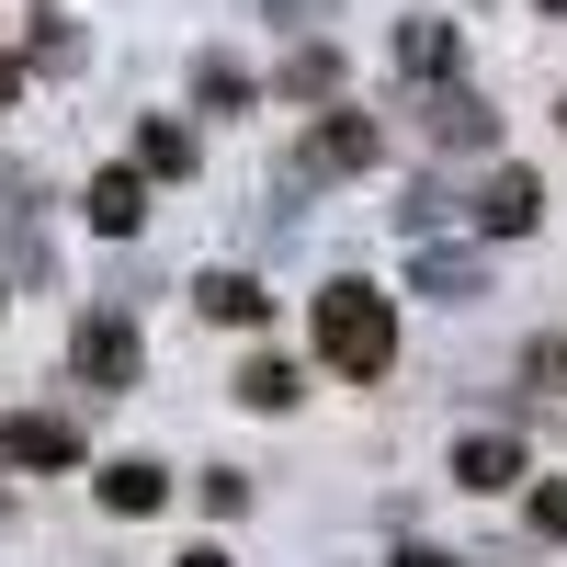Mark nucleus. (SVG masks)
Wrapping results in <instances>:
<instances>
[{"label": "nucleus", "mask_w": 567, "mask_h": 567, "mask_svg": "<svg viewBox=\"0 0 567 567\" xmlns=\"http://www.w3.org/2000/svg\"><path fill=\"white\" fill-rule=\"evenodd\" d=\"M318 363H329V374H352V386H374V374L398 363V307L374 296L363 272L318 284Z\"/></svg>", "instance_id": "obj_1"}, {"label": "nucleus", "mask_w": 567, "mask_h": 567, "mask_svg": "<svg viewBox=\"0 0 567 567\" xmlns=\"http://www.w3.org/2000/svg\"><path fill=\"white\" fill-rule=\"evenodd\" d=\"M374 159H386V125H374V114H318L307 125V148H296V182H341V171H374Z\"/></svg>", "instance_id": "obj_2"}, {"label": "nucleus", "mask_w": 567, "mask_h": 567, "mask_svg": "<svg viewBox=\"0 0 567 567\" xmlns=\"http://www.w3.org/2000/svg\"><path fill=\"white\" fill-rule=\"evenodd\" d=\"M69 374H80L91 398H125V386H136V318H114V307L80 318V329H69Z\"/></svg>", "instance_id": "obj_3"}, {"label": "nucleus", "mask_w": 567, "mask_h": 567, "mask_svg": "<svg viewBox=\"0 0 567 567\" xmlns=\"http://www.w3.org/2000/svg\"><path fill=\"white\" fill-rule=\"evenodd\" d=\"M0 465H34V477H58V465H80V432L58 409H12L0 420Z\"/></svg>", "instance_id": "obj_4"}, {"label": "nucleus", "mask_w": 567, "mask_h": 567, "mask_svg": "<svg viewBox=\"0 0 567 567\" xmlns=\"http://www.w3.org/2000/svg\"><path fill=\"white\" fill-rule=\"evenodd\" d=\"M534 216H545V182L499 159V171H488V194H477V227H488V239H523Z\"/></svg>", "instance_id": "obj_5"}, {"label": "nucleus", "mask_w": 567, "mask_h": 567, "mask_svg": "<svg viewBox=\"0 0 567 567\" xmlns=\"http://www.w3.org/2000/svg\"><path fill=\"white\" fill-rule=\"evenodd\" d=\"M91 227H103V239H136V227H148V171H91Z\"/></svg>", "instance_id": "obj_6"}, {"label": "nucleus", "mask_w": 567, "mask_h": 567, "mask_svg": "<svg viewBox=\"0 0 567 567\" xmlns=\"http://www.w3.org/2000/svg\"><path fill=\"white\" fill-rule=\"evenodd\" d=\"M511 477H523V443H511V432H465V443H454V488H465V499H488V488H511Z\"/></svg>", "instance_id": "obj_7"}, {"label": "nucleus", "mask_w": 567, "mask_h": 567, "mask_svg": "<svg viewBox=\"0 0 567 567\" xmlns=\"http://www.w3.org/2000/svg\"><path fill=\"white\" fill-rule=\"evenodd\" d=\"M91 488H103V511H125V523H148V511L171 499V465H148V454H114V465H103Z\"/></svg>", "instance_id": "obj_8"}, {"label": "nucleus", "mask_w": 567, "mask_h": 567, "mask_svg": "<svg viewBox=\"0 0 567 567\" xmlns=\"http://www.w3.org/2000/svg\"><path fill=\"white\" fill-rule=\"evenodd\" d=\"M420 114H432V136H443V148H488V136H499V114L477 103V91H432Z\"/></svg>", "instance_id": "obj_9"}, {"label": "nucleus", "mask_w": 567, "mask_h": 567, "mask_svg": "<svg viewBox=\"0 0 567 567\" xmlns=\"http://www.w3.org/2000/svg\"><path fill=\"white\" fill-rule=\"evenodd\" d=\"M194 307L227 318V329H261V318H272V296H261L250 272H205V284H194Z\"/></svg>", "instance_id": "obj_10"}, {"label": "nucleus", "mask_w": 567, "mask_h": 567, "mask_svg": "<svg viewBox=\"0 0 567 567\" xmlns=\"http://www.w3.org/2000/svg\"><path fill=\"white\" fill-rule=\"evenodd\" d=\"M398 69H409V80H443V69H454V23H443V12H420V23L398 34Z\"/></svg>", "instance_id": "obj_11"}, {"label": "nucleus", "mask_w": 567, "mask_h": 567, "mask_svg": "<svg viewBox=\"0 0 567 567\" xmlns=\"http://www.w3.org/2000/svg\"><path fill=\"white\" fill-rule=\"evenodd\" d=\"M136 171H159V182H182V171H194V125H148V136H136Z\"/></svg>", "instance_id": "obj_12"}, {"label": "nucleus", "mask_w": 567, "mask_h": 567, "mask_svg": "<svg viewBox=\"0 0 567 567\" xmlns=\"http://www.w3.org/2000/svg\"><path fill=\"white\" fill-rule=\"evenodd\" d=\"M420 284L432 296H488V261L477 250H420Z\"/></svg>", "instance_id": "obj_13"}, {"label": "nucleus", "mask_w": 567, "mask_h": 567, "mask_svg": "<svg viewBox=\"0 0 567 567\" xmlns=\"http://www.w3.org/2000/svg\"><path fill=\"white\" fill-rule=\"evenodd\" d=\"M239 398H250V409H296V363H284V352H250V363H239Z\"/></svg>", "instance_id": "obj_14"}, {"label": "nucleus", "mask_w": 567, "mask_h": 567, "mask_svg": "<svg viewBox=\"0 0 567 567\" xmlns=\"http://www.w3.org/2000/svg\"><path fill=\"white\" fill-rule=\"evenodd\" d=\"M523 386H534V398H567V341H556V329L523 352Z\"/></svg>", "instance_id": "obj_15"}, {"label": "nucleus", "mask_w": 567, "mask_h": 567, "mask_svg": "<svg viewBox=\"0 0 567 567\" xmlns=\"http://www.w3.org/2000/svg\"><path fill=\"white\" fill-rule=\"evenodd\" d=\"M194 91H205V103H216V114H239V103H250V80H239V69H227V58H205V69H194Z\"/></svg>", "instance_id": "obj_16"}, {"label": "nucleus", "mask_w": 567, "mask_h": 567, "mask_svg": "<svg viewBox=\"0 0 567 567\" xmlns=\"http://www.w3.org/2000/svg\"><path fill=\"white\" fill-rule=\"evenodd\" d=\"M284 91H307V103H318V91H341V58H329V45H307V58L284 69Z\"/></svg>", "instance_id": "obj_17"}, {"label": "nucleus", "mask_w": 567, "mask_h": 567, "mask_svg": "<svg viewBox=\"0 0 567 567\" xmlns=\"http://www.w3.org/2000/svg\"><path fill=\"white\" fill-rule=\"evenodd\" d=\"M205 511H250V477H239V465H205Z\"/></svg>", "instance_id": "obj_18"}, {"label": "nucleus", "mask_w": 567, "mask_h": 567, "mask_svg": "<svg viewBox=\"0 0 567 567\" xmlns=\"http://www.w3.org/2000/svg\"><path fill=\"white\" fill-rule=\"evenodd\" d=\"M534 534H556V545H567V477H545V488H534Z\"/></svg>", "instance_id": "obj_19"}, {"label": "nucleus", "mask_w": 567, "mask_h": 567, "mask_svg": "<svg viewBox=\"0 0 567 567\" xmlns=\"http://www.w3.org/2000/svg\"><path fill=\"white\" fill-rule=\"evenodd\" d=\"M182 567H227V545H182Z\"/></svg>", "instance_id": "obj_20"}, {"label": "nucleus", "mask_w": 567, "mask_h": 567, "mask_svg": "<svg viewBox=\"0 0 567 567\" xmlns=\"http://www.w3.org/2000/svg\"><path fill=\"white\" fill-rule=\"evenodd\" d=\"M398 567H454V556H443V545H409V556H398Z\"/></svg>", "instance_id": "obj_21"}, {"label": "nucleus", "mask_w": 567, "mask_h": 567, "mask_svg": "<svg viewBox=\"0 0 567 567\" xmlns=\"http://www.w3.org/2000/svg\"><path fill=\"white\" fill-rule=\"evenodd\" d=\"M12 91H23V58H0V103H12Z\"/></svg>", "instance_id": "obj_22"}, {"label": "nucleus", "mask_w": 567, "mask_h": 567, "mask_svg": "<svg viewBox=\"0 0 567 567\" xmlns=\"http://www.w3.org/2000/svg\"><path fill=\"white\" fill-rule=\"evenodd\" d=\"M534 12H567V0H534Z\"/></svg>", "instance_id": "obj_23"}, {"label": "nucleus", "mask_w": 567, "mask_h": 567, "mask_svg": "<svg viewBox=\"0 0 567 567\" xmlns=\"http://www.w3.org/2000/svg\"><path fill=\"white\" fill-rule=\"evenodd\" d=\"M556 125H567V103H556Z\"/></svg>", "instance_id": "obj_24"}]
</instances>
